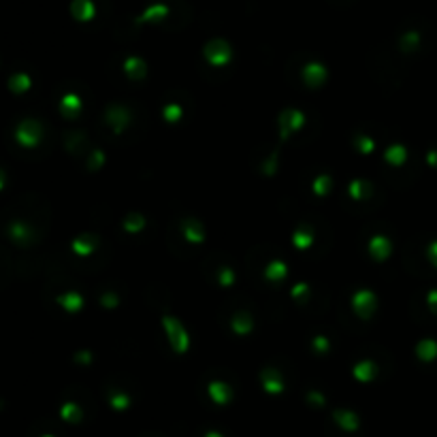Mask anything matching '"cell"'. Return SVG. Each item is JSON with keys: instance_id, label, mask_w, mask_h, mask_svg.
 <instances>
[{"instance_id": "obj_1", "label": "cell", "mask_w": 437, "mask_h": 437, "mask_svg": "<svg viewBox=\"0 0 437 437\" xmlns=\"http://www.w3.org/2000/svg\"><path fill=\"white\" fill-rule=\"evenodd\" d=\"M162 329H164V335H166V341L175 354H179V356L186 354L188 348H190V335H188L184 324L173 316H162Z\"/></svg>"}, {"instance_id": "obj_2", "label": "cell", "mask_w": 437, "mask_h": 437, "mask_svg": "<svg viewBox=\"0 0 437 437\" xmlns=\"http://www.w3.org/2000/svg\"><path fill=\"white\" fill-rule=\"evenodd\" d=\"M15 139L22 147H36L41 139H43V128H41L36 120H24L15 130Z\"/></svg>"}, {"instance_id": "obj_3", "label": "cell", "mask_w": 437, "mask_h": 437, "mask_svg": "<svg viewBox=\"0 0 437 437\" xmlns=\"http://www.w3.org/2000/svg\"><path fill=\"white\" fill-rule=\"evenodd\" d=\"M375 307H377V297L371 290L363 288V290H356L352 294V309H354V314L360 320H369L375 312Z\"/></svg>"}, {"instance_id": "obj_4", "label": "cell", "mask_w": 437, "mask_h": 437, "mask_svg": "<svg viewBox=\"0 0 437 437\" xmlns=\"http://www.w3.org/2000/svg\"><path fill=\"white\" fill-rule=\"evenodd\" d=\"M305 126V113L299 109H286L284 113L279 116V132H281V139H286L294 132H299L301 128Z\"/></svg>"}, {"instance_id": "obj_5", "label": "cell", "mask_w": 437, "mask_h": 437, "mask_svg": "<svg viewBox=\"0 0 437 437\" xmlns=\"http://www.w3.org/2000/svg\"><path fill=\"white\" fill-rule=\"evenodd\" d=\"M105 122L111 126V130H113L116 135H120L126 126L130 124V113H128V109H126L124 105H111L105 111Z\"/></svg>"}, {"instance_id": "obj_6", "label": "cell", "mask_w": 437, "mask_h": 437, "mask_svg": "<svg viewBox=\"0 0 437 437\" xmlns=\"http://www.w3.org/2000/svg\"><path fill=\"white\" fill-rule=\"evenodd\" d=\"M205 58L214 66H224L231 60V49L226 47V43H222V41H214V43H209L205 47Z\"/></svg>"}, {"instance_id": "obj_7", "label": "cell", "mask_w": 437, "mask_h": 437, "mask_svg": "<svg viewBox=\"0 0 437 437\" xmlns=\"http://www.w3.org/2000/svg\"><path fill=\"white\" fill-rule=\"evenodd\" d=\"M207 392H209L211 401H214L216 405H226V403L233 399V390H231V386H229V384H224V382H220V379H214V382H209Z\"/></svg>"}, {"instance_id": "obj_8", "label": "cell", "mask_w": 437, "mask_h": 437, "mask_svg": "<svg viewBox=\"0 0 437 437\" xmlns=\"http://www.w3.org/2000/svg\"><path fill=\"white\" fill-rule=\"evenodd\" d=\"M181 233H184L186 241H190V243H203L205 241L203 224L199 220H194V218H188V220L181 222Z\"/></svg>"}, {"instance_id": "obj_9", "label": "cell", "mask_w": 437, "mask_h": 437, "mask_svg": "<svg viewBox=\"0 0 437 437\" xmlns=\"http://www.w3.org/2000/svg\"><path fill=\"white\" fill-rule=\"evenodd\" d=\"M303 79H305V83L309 88H318V86L324 83V79H327V68H324L322 64H316V62L307 64L303 68Z\"/></svg>"}, {"instance_id": "obj_10", "label": "cell", "mask_w": 437, "mask_h": 437, "mask_svg": "<svg viewBox=\"0 0 437 437\" xmlns=\"http://www.w3.org/2000/svg\"><path fill=\"white\" fill-rule=\"evenodd\" d=\"M369 254H371V258L377 260V262L386 260L388 254H390V241L384 235H375L369 241Z\"/></svg>"}, {"instance_id": "obj_11", "label": "cell", "mask_w": 437, "mask_h": 437, "mask_svg": "<svg viewBox=\"0 0 437 437\" xmlns=\"http://www.w3.org/2000/svg\"><path fill=\"white\" fill-rule=\"evenodd\" d=\"M260 379H262V386H264L267 392L279 394L284 390V377H281L279 371H275V369H264L260 373Z\"/></svg>"}, {"instance_id": "obj_12", "label": "cell", "mask_w": 437, "mask_h": 437, "mask_svg": "<svg viewBox=\"0 0 437 437\" xmlns=\"http://www.w3.org/2000/svg\"><path fill=\"white\" fill-rule=\"evenodd\" d=\"M231 329H233L237 335L245 337V335H250L252 329H254V318H252L248 312H237V314L233 316V320H231Z\"/></svg>"}, {"instance_id": "obj_13", "label": "cell", "mask_w": 437, "mask_h": 437, "mask_svg": "<svg viewBox=\"0 0 437 437\" xmlns=\"http://www.w3.org/2000/svg\"><path fill=\"white\" fill-rule=\"evenodd\" d=\"M83 303H86L83 297L75 290H68V292H64V294L58 297V305H62V309H66V312H70V314L79 312V309L83 307Z\"/></svg>"}, {"instance_id": "obj_14", "label": "cell", "mask_w": 437, "mask_h": 437, "mask_svg": "<svg viewBox=\"0 0 437 437\" xmlns=\"http://www.w3.org/2000/svg\"><path fill=\"white\" fill-rule=\"evenodd\" d=\"M9 235H11V239L15 243L26 245V243H30V239H32V229L28 226V224H24V222H13L9 226Z\"/></svg>"}, {"instance_id": "obj_15", "label": "cell", "mask_w": 437, "mask_h": 437, "mask_svg": "<svg viewBox=\"0 0 437 437\" xmlns=\"http://www.w3.org/2000/svg\"><path fill=\"white\" fill-rule=\"evenodd\" d=\"M70 248H73V252L77 254V256H90V254H94V250L98 248V239H94V237H77V239H73Z\"/></svg>"}, {"instance_id": "obj_16", "label": "cell", "mask_w": 437, "mask_h": 437, "mask_svg": "<svg viewBox=\"0 0 437 437\" xmlns=\"http://www.w3.org/2000/svg\"><path fill=\"white\" fill-rule=\"evenodd\" d=\"M375 373H377V367L373 360H360L354 365V379H358V382H371Z\"/></svg>"}, {"instance_id": "obj_17", "label": "cell", "mask_w": 437, "mask_h": 437, "mask_svg": "<svg viewBox=\"0 0 437 437\" xmlns=\"http://www.w3.org/2000/svg\"><path fill=\"white\" fill-rule=\"evenodd\" d=\"M81 107H83V103H81V98L77 94H66L60 101V111L66 118H75L81 111Z\"/></svg>"}, {"instance_id": "obj_18", "label": "cell", "mask_w": 437, "mask_h": 437, "mask_svg": "<svg viewBox=\"0 0 437 437\" xmlns=\"http://www.w3.org/2000/svg\"><path fill=\"white\" fill-rule=\"evenodd\" d=\"M290 241H292V245L297 248V250H307L309 245L314 243V233L309 231V229H305V226H301V229H297L292 233V237H290Z\"/></svg>"}, {"instance_id": "obj_19", "label": "cell", "mask_w": 437, "mask_h": 437, "mask_svg": "<svg viewBox=\"0 0 437 437\" xmlns=\"http://www.w3.org/2000/svg\"><path fill=\"white\" fill-rule=\"evenodd\" d=\"M286 275H288V264L284 260H271L269 264H267V269H264V277L271 279V281H279V279H284Z\"/></svg>"}, {"instance_id": "obj_20", "label": "cell", "mask_w": 437, "mask_h": 437, "mask_svg": "<svg viewBox=\"0 0 437 437\" xmlns=\"http://www.w3.org/2000/svg\"><path fill=\"white\" fill-rule=\"evenodd\" d=\"M124 70H126V75H128L130 79H143L145 77V73H147V68H145V64L141 62L139 58H128L126 60V64H124Z\"/></svg>"}, {"instance_id": "obj_21", "label": "cell", "mask_w": 437, "mask_h": 437, "mask_svg": "<svg viewBox=\"0 0 437 437\" xmlns=\"http://www.w3.org/2000/svg\"><path fill=\"white\" fill-rule=\"evenodd\" d=\"M335 420L339 422V427L346 431H356L358 429V418L354 412H348V410H339L335 412Z\"/></svg>"}, {"instance_id": "obj_22", "label": "cell", "mask_w": 437, "mask_h": 437, "mask_svg": "<svg viewBox=\"0 0 437 437\" xmlns=\"http://www.w3.org/2000/svg\"><path fill=\"white\" fill-rule=\"evenodd\" d=\"M122 229H124L126 233H130V235L141 233V231L145 229V218H143V216H139V214H130L128 218H126V220L122 222Z\"/></svg>"}, {"instance_id": "obj_23", "label": "cell", "mask_w": 437, "mask_h": 437, "mask_svg": "<svg viewBox=\"0 0 437 437\" xmlns=\"http://www.w3.org/2000/svg\"><path fill=\"white\" fill-rule=\"evenodd\" d=\"M371 192V186L367 184V181H360V179H356V181H352L350 184V196L354 201H363V199H367V194Z\"/></svg>"}, {"instance_id": "obj_24", "label": "cell", "mask_w": 437, "mask_h": 437, "mask_svg": "<svg viewBox=\"0 0 437 437\" xmlns=\"http://www.w3.org/2000/svg\"><path fill=\"white\" fill-rule=\"evenodd\" d=\"M9 88H11V92H15V94H22L26 90H30V77L24 75V73L13 75L9 79Z\"/></svg>"}, {"instance_id": "obj_25", "label": "cell", "mask_w": 437, "mask_h": 437, "mask_svg": "<svg viewBox=\"0 0 437 437\" xmlns=\"http://www.w3.org/2000/svg\"><path fill=\"white\" fill-rule=\"evenodd\" d=\"M218 281L222 288H231L237 281V273L231 269V267H220L218 269Z\"/></svg>"}, {"instance_id": "obj_26", "label": "cell", "mask_w": 437, "mask_h": 437, "mask_svg": "<svg viewBox=\"0 0 437 437\" xmlns=\"http://www.w3.org/2000/svg\"><path fill=\"white\" fill-rule=\"evenodd\" d=\"M405 156H407V154H405V149L401 145H392V147L386 149V160L390 164H394V166H401L403 160H405Z\"/></svg>"}, {"instance_id": "obj_27", "label": "cell", "mask_w": 437, "mask_h": 437, "mask_svg": "<svg viewBox=\"0 0 437 437\" xmlns=\"http://www.w3.org/2000/svg\"><path fill=\"white\" fill-rule=\"evenodd\" d=\"M162 116H164V120H166V122L175 124V122H179L181 118H184V109H181V105L168 103V105L164 107V111H162Z\"/></svg>"}, {"instance_id": "obj_28", "label": "cell", "mask_w": 437, "mask_h": 437, "mask_svg": "<svg viewBox=\"0 0 437 437\" xmlns=\"http://www.w3.org/2000/svg\"><path fill=\"white\" fill-rule=\"evenodd\" d=\"M62 418L68 420V422H79V420L83 418V412H81L79 405L66 403V405H62Z\"/></svg>"}, {"instance_id": "obj_29", "label": "cell", "mask_w": 437, "mask_h": 437, "mask_svg": "<svg viewBox=\"0 0 437 437\" xmlns=\"http://www.w3.org/2000/svg\"><path fill=\"white\" fill-rule=\"evenodd\" d=\"M111 407H113V410H126V407L130 405V397L126 392H122V390H116L113 394H111Z\"/></svg>"}, {"instance_id": "obj_30", "label": "cell", "mask_w": 437, "mask_h": 437, "mask_svg": "<svg viewBox=\"0 0 437 437\" xmlns=\"http://www.w3.org/2000/svg\"><path fill=\"white\" fill-rule=\"evenodd\" d=\"M356 147H358L360 154H371L375 149V141L371 137H367V135H358L356 137Z\"/></svg>"}, {"instance_id": "obj_31", "label": "cell", "mask_w": 437, "mask_h": 437, "mask_svg": "<svg viewBox=\"0 0 437 437\" xmlns=\"http://www.w3.org/2000/svg\"><path fill=\"white\" fill-rule=\"evenodd\" d=\"M331 177L329 175H320V177H316V181H314V192L318 194V196H324L329 190H331Z\"/></svg>"}, {"instance_id": "obj_32", "label": "cell", "mask_w": 437, "mask_h": 437, "mask_svg": "<svg viewBox=\"0 0 437 437\" xmlns=\"http://www.w3.org/2000/svg\"><path fill=\"white\" fill-rule=\"evenodd\" d=\"M103 162H105V154H103L101 149H94V151H92V158H90V162H88V168H90V171H96V168L103 166Z\"/></svg>"}, {"instance_id": "obj_33", "label": "cell", "mask_w": 437, "mask_h": 437, "mask_svg": "<svg viewBox=\"0 0 437 437\" xmlns=\"http://www.w3.org/2000/svg\"><path fill=\"white\" fill-rule=\"evenodd\" d=\"M118 303H120V299H118V294H111V292H105V294H101V305L103 307H118Z\"/></svg>"}, {"instance_id": "obj_34", "label": "cell", "mask_w": 437, "mask_h": 437, "mask_svg": "<svg viewBox=\"0 0 437 437\" xmlns=\"http://www.w3.org/2000/svg\"><path fill=\"white\" fill-rule=\"evenodd\" d=\"M307 292H309V288H307V284H297L292 290H290V297L294 299V301H301L303 297H307Z\"/></svg>"}, {"instance_id": "obj_35", "label": "cell", "mask_w": 437, "mask_h": 437, "mask_svg": "<svg viewBox=\"0 0 437 437\" xmlns=\"http://www.w3.org/2000/svg\"><path fill=\"white\" fill-rule=\"evenodd\" d=\"M314 350L318 354H327L329 352V339L327 337H314Z\"/></svg>"}, {"instance_id": "obj_36", "label": "cell", "mask_w": 437, "mask_h": 437, "mask_svg": "<svg viewBox=\"0 0 437 437\" xmlns=\"http://www.w3.org/2000/svg\"><path fill=\"white\" fill-rule=\"evenodd\" d=\"M307 401H309V403H314V405H318V407H322V405H324V397H322L320 392H316V390L307 392Z\"/></svg>"}, {"instance_id": "obj_37", "label": "cell", "mask_w": 437, "mask_h": 437, "mask_svg": "<svg viewBox=\"0 0 437 437\" xmlns=\"http://www.w3.org/2000/svg\"><path fill=\"white\" fill-rule=\"evenodd\" d=\"M75 360H77V363H86V365H88V363L92 360V354H90V352H79V354L75 356Z\"/></svg>"}, {"instance_id": "obj_38", "label": "cell", "mask_w": 437, "mask_h": 437, "mask_svg": "<svg viewBox=\"0 0 437 437\" xmlns=\"http://www.w3.org/2000/svg\"><path fill=\"white\" fill-rule=\"evenodd\" d=\"M205 437H222V435H220V433H216V431H209Z\"/></svg>"}, {"instance_id": "obj_39", "label": "cell", "mask_w": 437, "mask_h": 437, "mask_svg": "<svg viewBox=\"0 0 437 437\" xmlns=\"http://www.w3.org/2000/svg\"><path fill=\"white\" fill-rule=\"evenodd\" d=\"M3 186H5V175H3V171H0V190H3Z\"/></svg>"}, {"instance_id": "obj_40", "label": "cell", "mask_w": 437, "mask_h": 437, "mask_svg": "<svg viewBox=\"0 0 437 437\" xmlns=\"http://www.w3.org/2000/svg\"><path fill=\"white\" fill-rule=\"evenodd\" d=\"M45 437H51V435H45Z\"/></svg>"}]
</instances>
